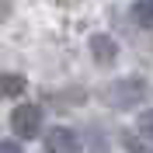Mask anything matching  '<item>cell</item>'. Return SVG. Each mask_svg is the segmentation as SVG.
Returning a JSON list of instances; mask_svg holds the SVG:
<instances>
[{
	"label": "cell",
	"mask_w": 153,
	"mask_h": 153,
	"mask_svg": "<svg viewBox=\"0 0 153 153\" xmlns=\"http://www.w3.org/2000/svg\"><path fill=\"white\" fill-rule=\"evenodd\" d=\"M132 21L139 28H153V0H136L132 4Z\"/></svg>",
	"instance_id": "8992f818"
},
{
	"label": "cell",
	"mask_w": 153,
	"mask_h": 153,
	"mask_svg": "<svg viewBox=\"0 0 153 153\" xmlns=\"http://www.w3.org/2000/svg\"><path fill=\"white\" fill-rule=\"evenodd\" d=\"M0 153H21V143H10V139H0Z\"/></svg>",
	"instance_id": "9c48e42d"
},
{
	"label": "cell",
	"mask_w": 153,
	"mask_h": 153,
	"mask_svg": "<svg viewBox=\"0 0 153 153\" xmlns=\"http://www.w3.org/2000/svg\"><path fill=\"white\" fill-rule=\"evenodd\" d=\"M45 153H80V139H76L73 129H49L45 132Z\"/></svg>",
	"instance_id": "3957f363"
},
{
	"label": "cell",
	"mask_w": 153,
	"mask_h": 153,
	"mask_svg": "<svg viewBox=\"0 0 153 153\" xmlns=\"http://www.w3.org/2000/svg\"><path fill=\"white\" fill-rule=\"evenodd\" d=\"M25 76L18 73H0V101H7V97H21L25 94Z\"/></svg>",
	"instance_id": "5b68a950"
},
{
	"label": "cell",
	"mask_w": 153,
	"mask_h": 153,
	"mask_svg": "<svg viewBox=\"0 0 153 153\" xmlns=\"http://www.w3.org/2000/svg\"><path fill=\"white\" fill-rule=\"evenodd\" d=\"M122 146L129 153H153V143L143 139V136H136V132H122Z\"/></svg>",
	"instance_id": "52a82bcc"
},
{
	"label": "cell",
	"mask_w": 153,
	"mask_h": 153,
	"mask_svg": "<svg viewBox=\"0 0 153 153\" xmlns=\"http://www.w3.org/2000/svg\"><path fill=\"white\" fill-rule=\"evenodd\" d=\"M101 97H105V105H111V108H136L146 97V84L139 76H122V80L108 84L105 91H101Z\"/></svg>",
	"instance_id": "6da1fadb"
},
{
	"label": "cell",
	"mask_w": 153,
	"mask_h": 153,
	"mask_svg": "<svg viewBox=\"0 0 153 153\" xmlns=\"http://www.w3.org/2000/svg\"><path fill=\"white\" fill-rule=\"evenodd\" d=\"M91 56L101 66H111L115 59H118V42L111 35H91Z\"/></svg>",
	"instance_id": "277c9868"
},
{
	"label": "cell",
	"mask_w": 153,
	"mask_h": 153,
	"mask_svg": "<svg viewBox=\"0 0 153 153\" xmlns=\"http://www.w3.org/2000/svg\"><path fill=\"white\" fill-rule=\"evenodd\" d=\"M10 129L18 139H35L42 132V108L38 105H18L10 115Z\"/></svg>",
	"instance_id": "7a4b0ae2"
},
{
	"label": "cell",
	"mask_w": 153,
	"mask_h": 153,
	"mask_svg": "<svg viewBox=\"0 0 153 153\" xmlns=\"http://www.w3.org/2000/svg\"><path fill=\"white\" fill-rule=\"evenodd\" d=\"M136 129H139V136H143V139H150V143H153V108L139 115V122H136Z\"/></svg>",
	"instance_id": "ba28073f"
}]
</instances>
